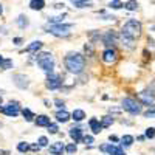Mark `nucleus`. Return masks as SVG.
Listing matches in <instances>:
<instances>
[{"label": "nucleus", "mask_w": 155, "mask_h": 155, "mask_svg": "<svg viewBox=\"0 0 155 155\" xmlns=\"http://www.w3.org/2000/svg\"><path fill=\"white\" fill-rule=\"evenodd\" d=\"M70 137H71L74 141H81V140H82V129H79V127L70 129Z\"/></svg>", "instance_id": "obj_14"}, {"label": "nucleus", "mask_w": 155, "mask_h": 155, "mask_svg": "<svg viewBox=\"0 0 155 155\" xmlns=\"http://www.w3.org/2000/svg\"><path fill=\"white\" fill-rule=\"evenodd\" d=\"M149 116H155V110H150L146 113V118H149Z\"/></svg>", "instance_id": "obj_37"}, {"label": "nucleus", "mask_w": 155, "mask_h": 155, "mask_svg": "<svg viewBox=\"0 0 155 155\" xmlns=\"http://www.w3.org/2000/svg\"><path fill=\"white\" fill-rule=\"evenodd\" d=\"M88 126H90V129H92L93 134H99L101 129H102V124H101L96 118H92V120H90V121H88Z\"/></svg>", "instance_id": "obj_12"}, {"label": "nucleus", "mask_w": 155, "mask_h": 155, "mask_svg": "<svg viewBox=\"0 0 155 155\" xmlns=\"http://www.w3.org/2000/svg\"><path fill=\"white\" fill-rule=\"evenodd\" d=\"M0 155H8V152H0Z\"/></svg>", "instance_id": "obj_43"}, {"label": "nucleus", "mask_w": 155, "mask_h": 155, "mask_svg": "<svg viewBox=\"0 0 155 155\" xmlns=\"http://www.w3.org/2000/svg\"><path fill=\"white\" fill-rule=\"evenodd\" d=\"M138 98H140V101L143 102L144 106H147V107H155V95H153V93H150V92H141V93L138 95Z\"/></svg>", "instance_id": "obj_7"}, {"label": "nucleus", "mask_w": 155, "mask_h": 155, "mask_svg": "<svg viewBox=\"0 0 155 155\" xmlns=\"http://www.w3.org/2000/svg\"><path fill=\"white\" fill-rule=\"evenodd\" d=\"M61 84H62V81H61V78L58 74H53V73L48 74V78H47V87L50 90H58L61 87Z\"/></svg>", "instance_id": "obj_8"}, {"label": "nucleus", "mask_w": 155, "mask_h": 155, "mask_svg": "<svg viewBox=\"0 0 155 155\" xmlns=\"http://www.w3.org/2000/svg\"><path fill=\"white\" fill-rule=\"evenodd\" d=\"M121 106H123V109H124L126 112H129L130 115H138V113L141 112L140 102H137V101L132 99V98H126V99H123Z\"/></svg>", "instance_id": "obj_5"}, {"label": "nucleus", "mask_w": 155, "mask_h": 155, "mask_svg": "<svg viewBox=\"0 0 155 155\" xmlns=\"http://www.w3.org/2000/svg\"><path fill=\"white\" fill-rule=\"evenodd\" d=\"M5 70H9L11 67H12V61H9V59H6L5 62H3V65H2Z\"/></svg>", "instance_id": "obj_34"}, {"label": "nucleus", "mask_w": 155, "mask_h": 155, "mask_svg": "<svg viewBox=\"0 0 155 155\" xmlns=\"http://www.w3.org/2000/svg\"><path fill=\"white\" fill-rule=\"evenodd\" d=\"M65 150H67L68 153H74V152L78 150V147H76V144H74V143H71V144H68V146L65 147Z\"/></svg>", "instance_id": "obj_32"}, {"label": "nucleus", "mask_w": 155, "mask_h": 155, "mask_svg": "<svg viewBox=\"0 0 155 155\" xmlns=\"http://www.w3.org/2000/svg\"><path fill=\"white\" fill-rule=\"evenodd\" d=\"M14 42H16V45H19V44L22 42V39H20V37H16V39H14Z\"/></svg>", "instance_id": "obj_38"}, {"label": "nucleus", "mask_w": 155, "mask_h": 155, "mask_svg": "<svg viewBox=\"0 0 155 155\" xmlns=\"http://www.w3.org/2000/svg\"><path fill=\"white\" fill-rule=\"evenodd\" d=\"M146 138H149V140L155 138V129H153V127H149V129H146Z\"/></svg>", "instance_id": "obj_27"}, {"label": "nucleus", "mask_w": 155, "mask_h": 155, "mask_svg": "<svg viewBox=\"0 0 155 155\" xmlns=\"http://www.w3.org/2000/svg\"><path fill=\"white\" fill-rule=\"evenodd\" d=\"M121 141H123V144H124V146H130V144L134 143V137H130V135H124V137L121 138Z\"/></svg>", "instance_id": "obj_23"}, {"label": "nucleus", "mask_w": 155, "mask_h": 155, "mask_svg": "<svg viewBox=\"0 0 155 155\" xmlns=\"http://www.w3.org/2000/svg\"><path fill=\"white\" fill-rule=\"evenodd\" d=\"M124 5L121 3V0H115V2H112L110 3V8H113V9H120V8H123Z\"/></svg>", "instance_id": "obj_29"}, {"label": "nucleus", "mask_w": 155, "mask_h": 155, "mask_svg": "<svg viewBox=\"0 0 155 155\" xmlns=\"http://www.w3.org/2000/svg\"><path fill=\"white\" fill-rule=\"evenodd\" d=\"M44 6H45L44 0H31L30 2V8L34 11H41V9H44Z\"/></svg>", "instance_id": "obj_15"}, {"label": "nucleus", "mask_w": 155, "mask_h": 155, "mask_svg": "<svg viewBox=\"0 0 155 155\" xmlns=\"http://www.w3.org/2000/svg\"><path fill=\"white\" fill-rule=\"evenodd\" d=\"M54 8H58V9H61V8H64V3H58V5H54Z\"/></svg>", "instance_id": "obj_39"}, {"label": "nucleus", "mask_w": 155, "mask_h": 155, "mask_svg": "<svg viewBox=\"0 0 155 155\" xmlns=\"http://www.w3.org/2000/svg\"><path fill=\"white\" fill-rule=\"evenodd\" d=\"M110 141H118V138H116V137H112V135H110Z\"/></svg>", "instance_id": "obj_41"}, {"label": "nucleus", "mask_w": 155, "mask_h": 155, "mask_svg": "<svg viewBox=\"0 0 155 155\" xmlns=\"http://www.w3.org/2000/svg\"><path fill=\"white\" fill-rule=\"evenodd\" d=\"M17 149H19V152H27L30 149V144L28 143H19L17 144Z\"/></svg>", "instance_id": "obj_28"}, {"label": "nucleus", "mask_w": 155, "mask_h": 155, "mask_svg": "<svg viewBox=\"0 0 155 155\" xmlns=\"http://www.w3.org/2000/svg\"><path fill=\"white\" fill-rule=\"evenodd\" d=\"M71 116H73V120H74V121H82V120L85 118V112L81 110V109H76V110H73Z\"/></svg>", "instance_id": "obj_17"}, {"label": "nucleus", "mask_w": 155, "mask_h": 155, "mask_svg": "<svg viewBox=\"0 0 155 155\" xmlns=\"http://www.w3.org/2000/svg\"><path fill=\"white\" fill-rule=\"evenodd\" d=\"M65 67L70 73L79 74L85 67V59L81 53H68L65 56Z\"/></svg>", "instance_id": "obj_1"}, {"label": "nucleus", "mask_w": 155, "mask_h": 155, "mask_svg": "<svg viewBox=\"0 0 155 155\" xmlns=\"http://www.w3.org/2000/svg\"><path fill=\"white\" fill-rule=\"evenodd\" d=\"M121 34L127 36V37H130V39H138L141 36V23L135 19H130V20H127L124 23V27L121 30Z\"/></svg>", "instance_id": "obj_2"}, {"label": "nucleus", "mask_w": 155, "mask_h": 155, "mask_svg": "<svg viewBox=\"0 0 155 155\" xmlns=\"http://www.w3.org/2000/svg\"><path fill=\"white\" fill-rule=\"evenodd\" d=\"M22 115L25 116V120H27L28 123L33 121V118H34V115H33V112H31L30 109H23V110H22Z\"/></svg>", "instance_id": "obj_22"}, {"label": "nucleus", "mask_w": 155, "mask_h": 155, "mask_svg": "<svg viewBox=\"0 0 155 155\" xmlns=\"http://www.w3.org/2000/svg\"><path fill=\"white\" fill-rule=\"evenodd\" d=\"M0 110H2L5 115H8V116H12V118H14V116H17L19 115V112H20V107H19V102H9V104L8 106H5L3 109H0Z\"/></svg>", "instance_id": "obj_6"}, {"label": "nucleus", "mask_w": 155, "mask_h": 155, "mask_svg": "<svg viewBox=\"0 0 155 155\" xmlns=\"http://www.w3.org/2000/svg\"><path fill=\"white\" fill-rule=\"evenodd\" d=\"M112 123H113V118H112V116H104V120L101 121L102 127H109V126H110Z\"/></svg>", "instance_id": "obj_26"}, {"label": "nucleus", "mask_w": 155, "mask_h": 155, "mask_svg": "<svg viewBox=\"0 0 155 155\" xmlns=\"http://www.w3.org/2000/svg\"><path fill=\"white\" fill-rule=\"evenodd\" d=\"M64 150H65V146H64L61 141H58V143H54V144L50 146V153H51V155H62Z\"/></svg>", "instance_id": "obj_11"}, {"label": "nucleus", "mask_w": 155, "mask_h": 155, "mask_svg": "<svg viewBox=\"0 0 155 155\" xmlns=\"http://www.w3.org/2000/svg\"><path fill=\"white\" fill-rule=\"evenodd\" d=\"M116 51L113 50V48H107L104 53H102V61H104L106 64H113L115 61H116Z\"/></svg>", "instance_id": "obj_10"}, {"label": "nucleus", "mask_w": 155, "mask_h": 155, "mask_svg": "<svg viewBox=\"0 0 155 155\" xmlns=\"http://www.w3.org/2000/svg\"><path fill=\"white\" fill-rule=\"evenodd\" d=\"M3 62H5V59H3L2 56H0V67H2V65H3Z\"/></svg>", "instance_id": "obj_40"}, {"label": "nucleus", "mask_w": 155, "mask_h": 155, "mask_svg": "<svg viewBox=\"0 0 155 155\" xmlns=\"http://www.w3.org/2000/svg\"><path fill=\"white\" fill-rule=\"evenodd\" d=\"M37 65L41 67L44 71L47 73H51L53 71V67H54V58L51 56L50 53H41L37 56Z\"/></svg>", "instance_id": "obj_3"}, {"label": "nucleus", "mask_w": 155, "mask_h": 155, "mask_svg": "<svg viewBox=\"0 0 155 155\" xmlns=\"http://www.w3.org/2000/svg\"><path fill=\"white\" fill-rule=\"evenodd\" d=\"M124 8L129 9V11H135L138 8V3H137V0H129V2L124 3Z\"/></svg>", "instance_id": "obj_21"}, {"label": "nucleus", "mask_w": 155, "mask_h": 155, "mask_svg": "<svg viewBox=\"0 0 155 155\" xmlns=\"http://www.w3.org/2000/svg\"><path fill=\"white\" fill-rule=\"evenodd\" d=\"M70 2H71L76 8H87V6H90L88 0H70Z\"/></svg>", "instance_id": "obj_18"}, {"label": "nucleus", "mask_w": 155, "mask_h": 155, "mask_svg": "<svg viewBox=\"0 0 155 155\" xmlns=\"http://www.w3.org/2000/svg\"><path fill=\"white\" fill-rule=\"evenodd\" d=\"M101 150L107 152L109 155H126L124 150L120 146H113V144H106V146H101Z\"/></svg>", "instance_id": "obj_9"}, {"label": "nucleus", "mask_w": 155, "mask_h": 155, "mask_svg": "<svg viewBox=\"0 0 155 155\" xmlns=\"http://www.w3.org/2000/svg\"><path fill=\"white\" fill-rule=\"evenodd\" d=\"M73 25H65V23H54V25H50L48 31L56 36V37H68L71 33Z\"/></svg>", "instance_id": "obj_4"}, {"label": "nucleus", "mask_w": 155, "mask_h": 155, "mask_svg": "<svg viewBox=\"0 0 155 155\" xmlns=\"http://www.w3.org/2000/svg\"><path fill=\"white\" fill-rule=\"evenodd\" d=\"M64 17H65V16H58V17H51L50 19V23H62V20H64Z\"/></svg>", "instance_id": "obj_30"}, {"label": "nucleus", "mask_w": 155, "mask_h": 155, "mask_svg": "<svg viewBox=\"0 0 155 155\" xmlns=\"http://www.w3.org/2000/svg\"><path fill=\"white\" fill-rule=\"evenodd\" d=\"M42 47V42H39V41H36V42H33L31 45H28L27 48H25V51H28V53H33V51H37L39 48Z\"/></svg>", "instance_id": "obj_19"}, {"label": "nucleus", "mask_w": 155, "mask_h": 155, "mask_svg": "<svg viewBox=\"0 0 155 155\" xmlns=\"http://www.w3.org/2000/svg\"><path fill=\"white\" fill-rule=\"evenodd\" d=\"M82 140H84L85 144H92V143H93V137H92V135H87V137H84Z\"/></svg>", "instance_id": "obj_35"}, {"label": "nucleus", "mask_w": 155, "mask_h": 155, "mask_svg": "<svg viewBox=\"0 0 155 155\" xmlns=\"http://www.w3.org/2000/svg\"><path fill=\"white\" fill-rule=\"evenodd\" d=\"M0 104H2V98H0Z\"/></svg>", "instance_id": "obj_44"}, {"label": "nucleus", "mask_w": 155, "mask_h": 155, "mask_svg": "<svg viewBox=\"0 0 155 155\" xmlns=\"http://www.w3.org/2000/svg\"><path fill=\"white\" fill-rule=\"evenodd\" d=\"M17 23H19V27H20V28L28 27V20H27V17H25V16H19V19H17Z\"/></svg>", "instance_id": "obj_24"}, {"label": "nucleus", "mask_w": 155, "mask_h": 155, "mask_svg": "<svg viewBox=\"0 0 155 155\" xmlns=\"http://www.w3.org/2000/svg\"><path fill=\"white\" fill-rule=\"evenodd\" d=\"M47 127H48V132L50 134H58V126L56 124H48Z\"/></svg>", "instance_id": "obj_33"}, {"label": "nucleus", "mask_w": 155, "mask_h": 155, "mask_svg": "<svg viewBox=\"0 0 155 155\" xmlns=\"http://www.w3.org/2000/svg\"><path fill=\"white\" fill-rule=\"evenodd\" d=\"M104 42H106V45H113V42H115V36H113L112 33L106 34V37H104Z\"/></svg>", "instance_id": "obj_25"}, {"label": "nucleus", "mask_w": 155, "mask_h": 155, "mask_svg": "<svg viewBox=\"0 0 155 155\" xmlns=\"http://www.w3.org/2000/svg\"><path fill=\"white\" fill-rule=\"evenodd\" d=\"M121 42H123V45H126L127 48H134V39H130V37L121 34Z\"/></svg>", "instance_id": "obj_20"}, {"label": "nucleus", "mask_w": 155, "mask_h": 155, "mask_svg": "<svg viewBox=\"0 0 155 155\" xmlns=\"http://www.w3.org/2000/svg\"><path fill=\"white\" fill-rule=\"evenodd\" d=\"M2 12H3V8H2V5H0V14H2Z\"/></svg>", "instance_id": "obj_42"}, {"label": "nucleus", "mask_w": 155, "mask_h": 155, "mask_svg": "<svg viewBox=\"0 0 155 155\" xmlns=\"http://www.w3.org/2000/svg\"><path fill=\"white\" fill-rule=\"evenodd\" d=\"M37 143H39V146H41V147H45L48 144V140H47V137H41V138L37 140Z\"/></svg>", "instance_id": "obj_31"}, {"label": "nucleus", "mask_w": 155, "mask_h": 155, "mask_svg": "<svg viewBox=\"0 0 155 155\" xmlns=\"http://www.w3.org/2000/svg\"><path fill=\"white\" fill-rule=\"evenodd\" d=\"M56 120L59 121V123H67L68 120H70V113L67 112V110H59L58 113H56Z\"/></svg>", "instance_id": "obj_13"}, {"label": "nucleus", "mask_w": 155, "mask_h": 155, "mask_svg": "<svg viewBox=\"0 0 155 155\" xmlns=\"http://www.w3.org/2000/svg\"><path fill=\"white\" fill-rule=\"evenodd\" d=\"M54 104H56L59 109H64V101H61V99H56V101H54Z\"/></svg>", "instance_id": "obj_36"}, {"label": "nucleus", "mask_w": 155, "mask_h": 155, "mask_svg": "<svg viewBox=\"0 0 155 155\" xmlns=\"http://www.w3.org/2000/svg\"><path fill=\"white\" fill-rule=\"evenodd\" d=\"M36 124L41 126V127H45V126L50 124V118H48L47 115H39L37 118H36Z\"/></svg>", "instance_id": "obj_16"}]
</instances>
